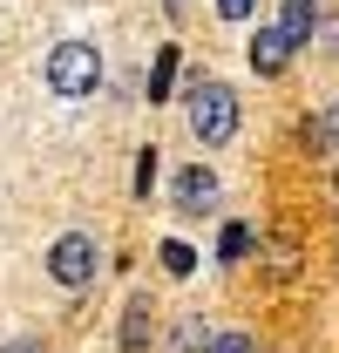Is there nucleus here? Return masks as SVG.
Wrapping results in <instances>:
<instances>
[{"instance_id": "f8f14e48", "label": "nucleus", "mask_w": 339, "mask_h": 353, "mask_svg": "<svg viewBox=\"0 0 339 353\" xmlns=\"http://www.w3.org/2000/svg\"><path fill=\"white\" fill-rule=\"evenodd\" d=\"M211 353H258V340H251V333H217Z\"/></svg>"}, {"instance_id": "7ed1b4c3", "label": "nucleus", "mask_w": 339, "mask_h": 353, "mask_svg": "<svg viewBox=\"0 0 339 353\" xmlns=\"http://www.w3.org/2000/svg\"><path fill=\"white\" fill-rule=\"evenodd\" d=\"M95 272H102V245H95L88 231H61V238L48 245V279H54V285L75 292V285H88Z\"/></svg>"}, {"instance_id": "f03ea898", "label": "nucleus", "mask_w": 339, "mask_h": 353, "mask_svg": "<svg viewBox=\"0 0 339 353\" xmlns=\"http://www.w3.org/2000/svg\"><path fill=\"white\" fill-rule=\"evenodd\" d=\"M95 82H102V54H95V41H61L54 54H48V88H54L61 102H88Z\"/></svg>"}, {"instance_id": "6e6552de", "label": "nucleus", "mask_w": 339, "mask_h": 353, "mask_svg": "<svg viewBox=\"0 0 339 353\" xmlns=\"http://www.w3.org/2000/svg\"><path fill=\"white\" fill-rule=\"evenodd\" d=\"M211 340H217V326H204V312H190L176 326V353H211Z\"/></svg>"}, {"instance_id": "f3484780", "label": "nucleus", "mask_w": 339, "mask_h": 353, "mask_svg": "<svg viewBox=\"0 0 339 353\" xmlns=\"http://www.w3.org/2000/svg\"><path fill=\"white\" fill-rule=\"evenodd\" d=\"M7 353H48V347H41V340H14Z\"/></svg>"}, {"instance_id": "4468645a", "label": "nucleus", "mask_w": 339, "mask_h": 353, "mask_svg": "<svg viewBox=\"0 0 339 353\" xmlns=\"http://www.w3.org/2000/svg\"><path fill=\"white\" fill-rule=\"evenodd\" d=\"M271 272H298V245H292V238L271 245Z\"/></svg>"}, {"instance_id": "ddd939ff", "label": "nucleus", "mask_w": 339, "mask_h": 353, "mask_svg": "<svg viewBox=\"0 0 339 353\" xmlns=\"http://www.w3.org/2000/svg\"><path fill=\"white\" fill-rule=\"evenodd\" d=\"M312 136H319V143H333V150H339V102H326V116L312 123Z\"/></svg>"}, {"instance_id": "2eb2a0df", "label": "nucleus", "mask_w": 339, "mask_h": 353, "mask_svg": "<svg viewBox=\"0 0 339 353\" xmlns=\"http://www.w3.org/2000/svg\"><path fill=\"white\" fill-rule=\"evenodd\" d=\"M245 245H251V231H245V224H231V231H224V259H238Z\"/></svg>"}, {"instance_id": "1a4fd4ad", "label": "nucleus", "mask_w": 339, "mask_h": 353, "mask_svg": "<svg viewBox=\"0 0 339 353\" xmlns=\"http://www.w3.org/2000/svg\"><path fill=\"white\" fill-rule=\"evenodd\" d=\"M163 272H170V279H190V272H197V252L170 238V245H163Z\"/></svg>"}, {"instance_id": "423d86ee", "label": "nucleus", "mask_w": 339, "mask_h": 353, "mask_svg": "<svg viewBox=\"0 0 339 353\" xmlns=\"http://www.w3.org/2000/svg\"><path fill=\"white\" fill-rule=\"evenodd\" d=\"M245 54H251V68H258V75H278V68L292 61V48H285V34H278V28H258Z\"/></svg>"}, {"instance_id": "f257e3e1", "label": "nucleus", "mask_w": 339, "mask_h": 353, "mask_svg": "<svg viewBox=\"0 0 339 353\" xmlns=\"http://www.w3.org/2000/svg\"><path fill=\"white\" fill-rule=\"evenodd\" d=\"M190 136L204 150H224L238 136V95L224 82H190Z\"/></svg>"}, {"instance_id": "9b49d317", "label": "nucleus", "mask_w": 339, "mask_h": 353, "mask_svg": "<svg viewBox=\"0 0 339 353\" xmlns=\"http://www.w3.org/2000/svg\"><path fill=\"white\" fill-rule=\"evenodd\" d=\"M170 75H176V48H163V54H156V75H150V102H163Z\"/></svg>"}, {"instance_id": "dca6fc26", "label": "nucleus", "mask_w": 339, "mask_h": 353, "mask_svg": "<svg viewBox=\"0 0 339 353\" xmlns=\"http://www.w3.org/2000/svg\"><path fill=\"white\" fill-rule=\"evenodd\" d=\"M251 7H258V0H217V14H224V21H251Z\"/></svg>"}, {"instance_id": "39448f33", "label": "nucleus", "mask_w": 339, "mask_h": 353, "mask_svg": "<svg viewBox=\"0 0 339 353\" xmlns=\"http://www.w3.org/2000/svg\"><path fill=\"white\" fill-rule=\"evenodd\" d=\"M312 28H319V0H285V7H278L285 48H312Z\"/></svg>"}, {"instance_id": "9d476101", "label": "nucleus", "mask_w": 339, "mask_h": 353, "mask_svg": "<svg viewBox=\"0 0 339 353\" xmlns=\"http://www.w3.org/2000/svg\"><path fill=\"white\" fill-rule=\"evenodd\" d=\"M312 48H326V54H339V7H333V14L319 7V28H312Z\"/></svg>"}, {"instance_id": "0eeeda50", "label": "nucleus", "mask_w": 339, "mask_h": 353, "mask_svg": "<svg viewBox=\"0 0 339 353\" xmlns=\"http://www.w3.org/2000/svg\"><path fill=\"white\" fill-rule=\"evenodd\" d=\"M150 347V299H129L123 312V353H143Z\"/></svg>"}, {"instance_id": "20e7f679", "label": "nucleus", "mask_w": 339, "mask_h": 353, "mask_svg": "<svg viewBox=\"0 0 339 353\" xmlns=\"http://www.w3.org/2000/svg\"><path fill=\"white\" fill-rule=\"evenodd\" d=\"M204 204H217V170H211V163H190V170L176 176V211L197 218Z\"/></svg>"}]
</instances>
